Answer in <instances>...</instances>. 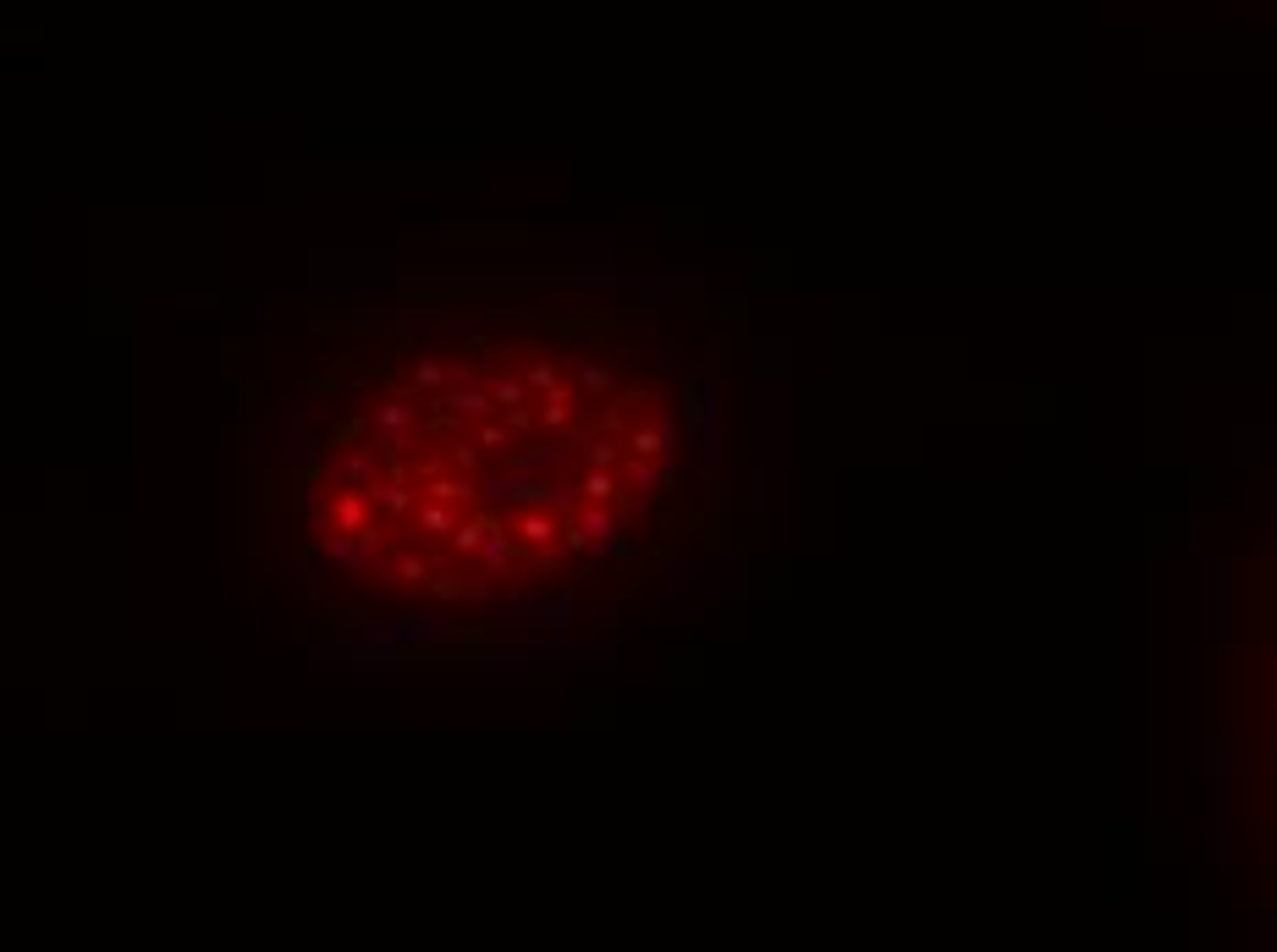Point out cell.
Here are the masks:
<instances>
[{
    "label": "cell",
    "mask_w": 1277,
    "mask_h": 952,
    "mask_svg": "<svg viewBox=\"0 0 1277 952\" xmlns=\"http://www.w3.org/2000/svg\"><path fill=\"white\" fill-rule=\"evenodd\" d=\"M369 507L392 524V518H402V512L413 507V479L408 474H386V479H375L369 485Z\"/></svg>",
    "instance_id": "2"
},
{
    "label": "cell",
    "mask_w": 1277,
    "mask_h": 952,
    "mask_svg": "<svg viewBox=\"0 0 1277 952\" xmlns=\"http://www.w3.org/2000/svg\"><path fill=\"white\" fill-rule=\"evenodd\" d=\"M369 495H358V491H347V485H341L336 491V501H331V524L341 528V534H364V528H369Z\"/></svg>",
    "instance_id": "3"
},
{
    "label": "cell",
    "mask_w": 1277,
    "mask_h": 952,
    "mask_svg": "<svg viewBox=\"0 0 1277 952\" xmlns=\"http://www.w3.org/2000/svg\"><path fill=\"white\" fill-rule=\"evenodd\" d=\"M458 518H463V512H452L446 501H425V507H419V528H425V534H446V540H452Z\"/></svg>",
    "instance_id": "4"
},
{
    "label": "cell",
    "mask_w": 1277,
    "mask_h": 952,
    "mask_svg": "<svg viewBox=\"0 0 1277 952\" xmlns=\"http://www.w3.org/2000/svg\"><path fill=\"white\" fill-rule=\"evenodd\" d=\"M325 479H331V485L369 491V485H375V446H369V452H331V458H325Z\"/></svg>",
    "instance_id": "1"
},
{
    "label": "cell",
    "mask_w": 1277,
    "mask_h": 952,
    "mask_svg": "<svg viewBox=\"0 0 1277 952\" xmlns=\"http://www.w3.org/2000/svg\"><path fill=\"white\" fill-rule=\"evenodd\" d=\"M413 380H419L425 392H441L446 386V364L441 358H419V364H413Z\"/></svg>",
    "instance_id": "7"
},
{
    "label": "cell",
    "mask_w": 1277,
    "mask_h": 952,
    "mask_svg": "<svg viewBox=\"0 0 1277 952\" xmlns=\"http://www.w3.org/2000/svg\"><path fill=\"white\" fill-rule=\"evenodd\" d=\"M358 435H369V425H364V408H358V419H347V425L331 429V441H336V446L341 441H358Z\"/></svg>",
    "instance_id": "8"
},
{
    "label": "cell",
    "mask_w": 1277,
    "mask_h": 952,
    "mask_svg": "<svg viewBox=\"0 0 1277 952\" xmlns=\"http://www.w3.org/2000/svg\"><path fill=\"white\" fill-rule=\"evenodd\" d=\"M413 425H419L413 402H380L375 408V429H413Z\"/></svg>",
    "instance_id": "5"
},
{
    "label": "cell",
    "mask_w": 1277,
    "mask_h": 952,
    "mask_svg": "<svg viewBox=\"0 0 1277 952\" xmlns=\"http://www.w3.org/2000/svg\"><path fill=\"white\" fill-rule=\"evenodd\" d=\"M397 584H430V556L402 551V556H397Z\"/></svg>",
    "instance_id": "6"
}]
</instances>
